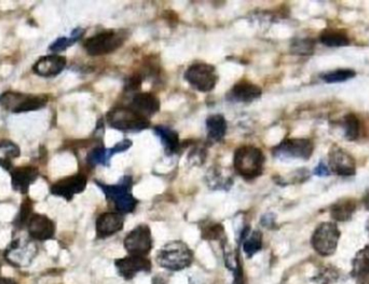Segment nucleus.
I'll list each match as a JSON object with an SVG mask.
<instances>
[{"instance_id":"nucleus-1","label":"nucleus","mask_w":369,"mask_h":284,"mask_svg":"<svg viewBox=\"0 0 369 284\" xmlns=\"http://www.w3.org/2000/svg\"><path fill=\"white\" fill-rule=\"evenodd\" d=\"M156 261L165 270L180 272L191 266L193 252L184 242L171 241L158 251Z\"/></svg>"},{"instance_id":"nucleus-2","label":"nucleus","mask_w":369,"mask_h":284,"mask_svg":"<svg viewBox=\"0 0 369 284\" xmlns=\"http://www.w3.org/2000/svg\"><path fill=\"white\" fill-rule=\"evenodd\" d=\"M264 161L266 158L260 148L245 145L235 150L233 165L240 176L251 181L257 179L264 173Z\"/></svg>"},{"instance_id":"nucleus-3","label":"nucleus","mask_w":369,"mask_h":284,"mask_svg":"<svg viewBox=\"0 0 369 284\" xmlns=\"http://www.w3.org/2000/svg\"><path fill=\"white\" fill-rule=\"evenodd\" d=\"M108 125L121 132H140L149 128L150 120L135 112L130 106H117L107 112Z\"/></svg>"},{"instance_id":"nucleus-4","label":"nucleus","mask_w":369,"mask_h":284,"mask_svg":"<svg viewBox=\"0 0 369 284\" xmlns=\"http://www.w3.org/2000/svg\"><path fill=\"white\" fill-rule=\"evenodd\" d=\"M132 183V177L125 176L118 184L106 185L100 182L96 184L105 194L106 199L115 205L118 212L127 214L133 212L138 203V199L131 194Z\"/></svg>"},{"instance_id":"nucleus-5","label":"nucleus","mask_w":369,"mask_h":284,"mask_svg":"<svg viewBox=\"0 0 369 284\" xmlns=\"http://www.w3.org/2000/svg\"><path fill=\"white\" fill-rule=\"evenodd\" d=\"M127 38L125 30H104L85 40L83 47L91 57H101L115 52L123 47Z\"/></svg>"},{"instance_id":"nucleus-6","label":"nucleus","mask_w":369,"mask_h":284,"mask_svg":"<svg viewBox=\"0 0 369 284\" xmlns=\"http://www.w3.org/2000/svg\"><path fill=\"white\" fill-rule=\"evenodd\" d=\"M48 97L45 95L24 94V93L7 91L0 95V106L13 114L35 112L45 108Z\"/></svg>"},{"instance_id":"nucleus-7","label":"nucleus","mask_w":369,"mask_h":284,"mask_svg":"<svg viewBox=\"0 0 369 284\" xmlns=\"http://www.w3.org/2000/svg\"><path fill=\"white\" fill-rule=\"evenodd\" d=\"M340 239V230L335 223L319 224L311 238V245L321 256H330L336 252Z\"/></svg>"},{"instance_id":"nucleus-8","label":"nucleus","mask_w":369,"mask_h":284,"mask_svg":"<svg viewBox=\"0 0 369 284\" xmlns=\"http://www.w3.org/2000/svg\"><path fill=\"white\" fill-rule=\"evenodd\" d=\"M184 78L193 89L203 93L211 92L218 81L214 66L207 63L191 65L184 72Z\"/></svg>"},{"instance_id":"nucleus-9","label":"nucleus","mask_w":369,"mask_h":284,"mask_svg":"<svg viewBox=\"0 0 369 284\" xmlns=\"http://www.w3.org/2000/svg\"><path fill=\"white\" fill-rule=\"evenodd\" d=\"M37 245L30 240L17 239L7 247L3 257L9 264L19 268L30 266L37 255Z\"/></svg>"},{"instance_id":"nucleus-10","label":"nucleus","mask_w":369,"mask_h":284,"mask_svg":"<svg viewBox=\"0 0 369 284\" xmlns=\"http://www.w3.org/2000/svg\"><path fill=\"white\" fill-rule=\"evenodd\" d=\"M123 245L129 255L147 256L152 249V236L149 227L145 224L135 227L127 234Z\"/></svg>"},{"instance_id":"nucleus-11","label":"nucleus","mask_w":369,"mask_h":284,"mask_svg":"<svg viewBox=\"0 0 369 284\" xmlns=\"http://www.w3.org/2000/svg\"><path fill=\"white\" fill-rule=\"evenodd\" d=\"M315 150V145L306 139H288L277 145L273 150V155L280 158H295L308 160Z\"/></svg>"},{"instance_id":"nucleus-12","label":"nucleus","mask_w":369,"mask_h":284,"mask_svg":"<svg viewBox=\"0 0 369 284\" xmlns=\"http://www.w3.org/2000/svg\"><path fill=\"white\" fill-rule=\"evenodd\" d=\"M115 267L120 277L127 281L136 277L140 272L147 274L152 270L151 261L147 256L140 255H127L123 258L116 259Z\"/></svg>"},{"instance_id":"nucleus-13","label":"nucleus","mask_w":369,"mask_h":284,"mask_svg":"<svg viewBox=\"0 0 369 284\" xmlns=\"http://www.w3.org/2000/svg\"><path fill=\"white\" fill-rule=\"evenodd\" d=\"M330 172L339 176H353L357 173V163L353 156L344 148L334 145L328 152Z\"/></svg>"},{"instance_id":"nucleus-14","label":"nucleus","mask_w":369,"mask_h":284,"mask_svg":"<svg viewBox=\"0 0 369 284\" xmlns=\"http://www.w3.org/2000/svg\"><path fill=\"white\" fill-rule=\"evenodd\" d=\"M87 177L83 174L70 175L55 182L51 186V194L70 201L76 194H81L87 187Z\"/></svg>"},{"instance_id":"nucleus-15","label":"nucleus","mask_w":369,"mask_h":284,"mask_svg":"<svg viewBox=\"0 0 369 284\" xmlns=\"http://www.w3.org/2000/svg\"><path fill=\"white\" fill-rule=\"evenodd\" d=\"M26 227L30 237L37 241H47L54 238L55 224L47 215L34 213Z\"/></svg>"},{"instance_id":"nucleus-16","label":"nucleus","mask_w":369,"mask_h":284,"mask_svg":"<svg viewBox=\"0 0 369 284\" xmlns=\"http://www.w3.org/2000/svg\"><path fill=\"white\" fill-rule=\"evenodd\" d=\"M125 217L119 212H106L101 214L96 220V236L98 239H105L123 230Z\"/></svg>"},{"instance_id":"nucleus-17","label":"nucleus","mask_w":369,"mask_h":284,"mask_svg":"<svg viewBox=\"0 0 369 284\" xmlns=\"http://www.w3.org/2000/svg\"><path fill=\"white\" fill-rule=\"evenodd\" d=\"M10 173L13 190L23 194H28L30 185L33 184L39 176L37 168L32 165L15 168L11 170Z\"/></svg>"},{"instance_id":"nucleus-18","label":"nucleus","mask_w":369,"mask_h":284,"mask_svg":"<svg viewBox=\"0 0 369 284\" xmlns=\"http://www.w3.org/2000/svg\"><path fill=\"white\" fill-rule=\"evenodd\" d=\"M65 66L66 59L62 55H45L34 64L33 72L41 77H53L61 74Z\"/></svg>"},{"instance_id":"nucleus-19","label":"nucleus","mask_w":369,"mask_h":284,"mask_svg":"<svg viewBox=\"0 0 369 284\" xmlns=\"http://www.w3.org/2000/svg\"><path fill=\"white\" fill-rule=\"evenodd\" d=\"M132 110L149 119L160 110V101L156 95L149 92L138 93L133 97L130 105Z\"/></svg>"},{"instance_id":"nucleus-20","label":"nucleus","mask_w":369,"mask_h":284,"mask_svg":"<svg viewBox=\"0 0 369 284\" xmlns=\"http://www.w3.org/2000/svg\"><path fill=\"white\" fill-rule=\"evenodd\" d=\"M262 91L258 85L243 80L232 88L230 97L237 102L249 103L256 100L262 95Z\"/></svg>"},{"instance_id":"nucleus-21","label":"nucleus","mask_w":369,"mask_h":284,"mask_svg":"<svg viewBox=\"0 0 369 284\" xmlns=\"http://www.w3.org/2000/svg\"><path fill=\"white\" fill-rule=\"evenodd\" d=\"M352 277L359 282L369 281V245L359 250L352 261Z\"/></svg>"},{"instance_id":"nucleus-22","label":"nucleus","mask_w":369,"mask_h":284,"mask_svg":"<svg viewBox=\"0 0 369 284\" xmlns=\"http://www.w3.org/2000/svg\"><path fill=\"white\" fill-rule=\"evenodd\" d=\"M357 210V202L355 199L344 198L338 200L330 207V216L337 222H348L351 220Z\"/></svg>"},{"instance_id":"nucleus-23","label":"nucleus","mask_w":369,"mask_h":284,"mask_svg":"<svg viewBox=\"0 0 369 284\" xmlns=\"http://www.w3.org/2000/svg\"><path fill=\"white\" fill-rule=\"evenodd\" d=\"M207 135L213 142H220L227 132V123L222 115H212L207 120Z\"/></svg>"},{"instance_id":"nucleus-24","label":"nucleus","mask_w":369,"mask_h":284,"mask_svg":"<svg viewBox=\"0 0 369 284\" xmlns=\"http://www.w3.org/2000/svg\"><path fill=\"white\" fill-rule=\"evenodd\" d=\"M21 150L18 145L11 141L3 140L0 142V167L11 171L12 161L20 156Z\"/></svg>"},{"instance_id":"nucleus-25","label":"nucleus","mask_w":369,"mask_h":284,"mask_svg":"<svg viewBox=\"0 0 369 284\" xmlns=\"http://www.w3.org/2000/svg\"><path fill=\"white\" fill-rule=\"evenodd\" d=\"M155 131L162 141V144L165 145L167 154H174L180 150V142L178 132H175L169 128L162 127V125L156 127Z\"/></svg>"},{"instance_id":"nucleus-26","label":"nucleus","mask_w":369,"mask_h":284,"mask_svg":"<svg viewBox=\"0 0 369 284\" xmlns=\"http://www.w3.org/2000/svg\"><path fill=\"white\" fill-rule=\"evenodd\" d=\"M319 41L327 47H344L351 43L349 36L338 30H325L319 35Z\"/></svg>"},{"instance_id":"nucleus-27","label":"nucleus","mask_w":369,"mask_h":284,"mask_svg":"<svg viewBox=\"0 0 369 284\" xmlns=\"http://www.w3.org/2000/svg\"><path fill=\"white\" fill-rule=\"evenodd\" d=\"M342 127L344 130V136L349 141L359 139L361 133V121L355 114H348L342 119Z\"/></svg>"},{"instance_id":"nucleus-28","label":"nucleus","mask_w":369,"mask_h":284,"mask_svg":"<svg viewBox=\"0 0 369 284\" xmlns=\"http://www.w3.org/2000/svg\"><path fill=\"white\" fill-rule=\"evenodd\" d=\"M262 247V234L260 232H253L250 236H245L243 251L249 257L254 256Z\"/></svg>"},{"instance_id":"nucleus-29","label":"nucleus","mask_w":369,"mask_h":284,"mask_svg":"<svg viewBox=\"0 0 369 284\" xmlns=\"http://www.w3.org/2000/svg\"><path fill=\"white\" fill-rule=\"evenodd\" d=\"M83 30L77 28V30H74L73 34H72L70 37H61L59 38V39L55 40L54 43L50 45L49 49H50L53 53L62 52V51L66 50L70 45H74V43L83 36Z\"/></svg>"},{"instance_id":"nucleus-30","label":"nucleus","mask_w":369,"mask_h":284,"mask_svg":"<svg viewBox=\"0 0 369 284\" xmlns=\"http://www.w3.org/2000/svg\"><path fill=\"white\" fill-rule=\"evenodd\" d=\"M357 76V72L353 70H336L333 72L323 74L321 77L327 83H339L352 79Z\"/></svg>"},{"instance_id":"nucleus-31","label":"nucleus","mask_w":369,"mask_h":284,"mask_svg":"<svg viewBox=\"0 0 369 284\" xmlns=\"http://www.w3.org/2000/svg\"><path fill=\"white\" fill-rule=\"evenodd\" d=\"M34 205L33 201L30 199H26L23 201L22 205H21L20 212H19L18 216L15 219L14 225L17 228L21 230L23 227L28 225V221H30L33 213Z\"/></svg>"},{"instance_id":"nucleus-32","label":"nucleus","mask_w":369,"mask_h":284,"mask_svg":"<svg viewBox=\"0 0 369 284\" xmlns=\"http://www.w3.org/2000/svg\"><path fill=\"white\" fill-rule=\"evenodd\" d=\"M315 40L304 38V39L295 40L294 43H292L291 50L296 55H311L315 51Z\"/></svg>"},{"instance_id":"nucleus-33","label":"nucleus","mask_w":369,"mask_h":284,"mask_svg":"<svg viewBox=\"0 0 369 284\" xmlns=\"http://www.w3.org/2000/svg\"><path fill=\"white\" fill-rule=\"evenodd\" d=\"M112 156V150L95 148L87 156V161L91 165H106L107 160Z\"/></svg>"},{"instance_id":"nucleus-34","label":"nucleus","mask_w":369,"mask_h":284,"mask_svg":"<svg viewBox=\"0 0 369 284\" xmlns=\"http://www.w3.org/2000/svg\"><path fill=\"white\" fill-rule=\"evenodd\" d=\"M224 237V227L220 224H210L202 228V238L207 240H220Z\"/></svg>"},{"instance_id":"nucleus-35","label":"nucleus","mask_w":369,"mask_h":284,"mask_svg":"<svg viewBox=\"0 0 369 284\" xmlns=\"http://www.w3.org/2000/svg\"><path fill=\"white\" fill-rule=\"evenodd\" d=\"M232 284H246L245 281L244 270H243L242 264L238 259L237 266H235V280Z\"/></svg>"},{"instance_id":"nucleus-36","label":"nucleus","mask_w":369,"mask_h":284,"mask_svg":"<svg viewBox=\"0 0 369 284\" xmlns=\"http://www.w3.org/2000/svg\"><path fill=\"white\" fill-rule=\"evenodd\" d=\"M315 175L317 176H328L330 174V170L328 165H325L324 162H319L315 170Z\"/></svg>"},{"instance_id":"nucleus-37","label":"nucleus","mask_w":369,"mask_h":284,"mask_svg":"<svg viewBox=\"0 0 369 284\" xmlns=\"http://www.w3.org/2000/svg\"><path fill=\"white\" fill-rule=\"evenodd\" d=\"M151 284H169V282H167V280L165 279L163 276L157 274V276H155V277L152 278Z\"/></svg>"},{"instance_id":"nucleus-38","label":"nucleus","mask_w":369,"mask_h":284,"mask_svg":"<svg viewBox=\"0 0 369 284\" xmlns=\"http://www.w3.org/2000/svg\"><path fill=\"white\" fill-rule=\"evenodd\" d=\"M363 205H364L365 209L369 211V190L365 192L364 197H363Z\"/></svg>"},{"instance_id":"nucleus-39","label":"nucleus","mask_w":369,"mask_h":284,"mask_svg":"<svg viewBox=\"0 0 369 284\" xmlns=\"http://www.w3.org/2000/svg\"><path fill=\"white\" fill-rule=\"evenodd\" d=\"M0 284H19L18 282L14 281L13 279H9V278L0 277Z\"/></svg>"},{"instance_id":"nucleus-40","label":"nucleus","mask_w":369,"mask_h":284,"mask_svg":"<svg viewBox=\"0 0 369 284\" xmlns=\"http://www.w3.org/2000/svg\"><path fill=\"white\" fill-rule=\"evenodd\" d=\"M367 230H368V232H369V221H368V223H367Z\"/></svg>"},{"instance_id":"nucleus-41","label":"nucleus","mask_w":369,"mask_h":284,"mask_svg":"<svg viewBox=\"0 0 369 284\" xmlns=\"http://www.w3.org/2000/svg\"><path fill=\"white\" fill-rule=\"evenodd\" d=\"M0 270H1V264H0Z\"/></svg>"},{"instance_id":"nucleus-42","label":"nucleus","mask_w":369,"mask_h":284,"mask_svg":"<svg viewBox=\"0 0 369 284\" xmlns=\"http://www.w3.org/2000/svg\"><path fill=\"white\" fill-rule=\"evenodd\" d=\"M369 284V283H368Z\"/></svg>"}]
</instances>
